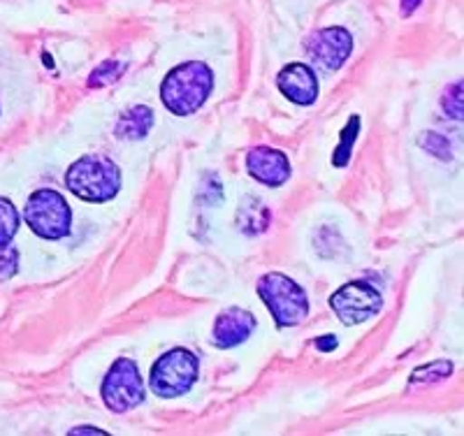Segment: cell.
<instances>
[{
    "label": "cell",
    "instance_id": "cell-1",
    "mask_svg": "<svg viewBox=\"0 0 464 436\" xmlns=\"http://www.w3.org/2000/svg\"><path fill=\"white\" fill-rule=\"evenodd\" d=\"M214 91V73L207 63L188 61L169 70L160 84V101L177 116L196 114Z\"/></svg>",
    "mask_w": 464,
    "mask_h": 436
},
{
    "label": "cell",
    "instance_id": "cell-2",
    "mask_svg": "<svg viewBox=\"0 0 464 436\" xmlns=\"http://www.w3.org/2000/svg\"><path fill=\"white\" fill-rule=\"evenodd\" d=\"M65 186L84 202H110L121 190V170L107 156H84L65 172Z\"/></svg>",
    "mask_w": 464,
    "mask_h": 436
},
{
    "label": "cell",
    "instance_id": "cell-3",
    "mask_svg": "<svg viewBox=\"0 0 464 436\" xmlns=\"http://www.w3.org/2000/svg\"><path fill=\"white\" fill-rule=\"evenodd\" d=\"M258 295L275 318L276 327H295L309 315V297L297 281L281 272L263 274Z\"/></svg>",
    "mask_w": 464,
    "mask_h": 436
},
{
    "label": "cell",
    "instance_id": "cell-4",
    "mask_svg": "<svg viewBox=\"0 0 464 436\" xmlns=\"http://www.w3.org/2000/svg\"><path fill=\"white\" fill-rule=\"evenodd\" d=\"M24 218L37 237L49 242L68 237L72 228V211H70L68 200L52 189H40L28 198L24 207Z\"/></svg>",
    "mask_w": 464,
    "mask_h": 436
},
{
    "label": "cell",
    "instance_id": "cell-5",
    "mask_svg": "<svg viewBox=\"0 0 464 436\" xmlns=\"http://www.w3.org/2000/svg\"><path fill=\"white\" fill-rule=\"evenodd\" d=\"M200 376V360L186 348H172L151 367V390L163 400L181 397L196 385Z\"/></svg>",
    "mask_w": 464,
    "mask_h": 436
},
{
    "label": "cell",
    "instance_id": "cell-6",
    "mask_svg": "<svg viewBox=\"0 0 464 436\" xmlns=\"http://www.w3.org/2000/svg\"><path fill=\"white\" fill-rule=\"evenodd\" d=\"M102 402L111 413H128L144 402V383L138 364L121 358L111 364L102 381Z\"/></svg>",
    "mask_w": 464,
    "mask_h": 436
},
{
    "label": "cell",
    "instance_id": "cell-7",
    "mask_svg": "<svg viewBox=\"0 0 464 436\" xmlns=\"http://www.w3.org/2000/svg\"><path fill=\"white\" fill-rule=\"evenodd\" d=\"M330 306L343 325H360L383 309V297L367 281H351L330 297Z\"/></svg>",
    "mask_w": 464,
    "mask_h": 436
},
{
    "label": "cell",
    "instance_id": "cell-8",
    "mask_svg": "<svg viewBox=\"0 0 464 436\" xmlns=\"http://www.w3.org/2000/svg\"><path fill=\"white\" fill-rule=\"evenodd\" d=\"M304 47L318 68L334 73L346 63L351 52H353V37L342 26L321 28V31H314L306 37Z\"/></svg>",
    "mask_w": 464,
    "mask_h": 436
},
{
    "label": "cell",
    "instance_id": "cell-9",
    "mask_svg": "<svg viewBox=\"0 0 464 436\" xmlns=\"http://www.w3.org/2000/svg\"><path fill=\"white\" fill-rule=\"evenodd\" d=\"M246 172L258 184L276 189L290 179V160L284 151L272 147H254L246 153Z\"/></svg>",
    "mask_w": 464,
    "mask_h": 436
},
{
    "label": "cell",
    "instance_id": "cell-10",
    "mask_svg": "<svg viewBox=\"0 0 464 436\" xmlns=\"http://www.w3.org/2000/svg\"><path fill=\"white\" fill-rule=\"evenodd\" d=\"M276 86L288 98L300 107H309L318 101V79L316 73L306 63H290L276 74Z\"/></svg>",
    "mask_w": 464,
    "mask_h": 436
},
{
    "label": "cell",
    "instance_id": "cell-11",
    "mask_svg": "<svg viewBox=\"0 0 464 436\" xmlns=\"http://www.w3.org/2000/svg\"><path fill=\"white\" fill-rule=\"evenodd\" d=\"M256 330V315L246 309H239V306H230V309L221 311L218 318L214 321V344L218 348H232L239 346L254 334Z\"/></svg>",
    "mask_w": 464,
    "mask_h": 436
},
{
    "label": "cell",
    "instance_id": "cell-12",
    "mask_svg": "<svg viewBox=\"0 0 464 436\" xmlns=\"http://www.w3.org/2000/svg\"><path fill=\"white\" fill-rule=\"evenodd\" d=\"M153 126V111L147 105H132L119 116L114 135L121 140H142Z\"/></svg>",
    "mask_w": 464,
    "mask_h": 436
},
{
    "label": "cell",
    "instance_id": "cell-13",
    "mask_svg": "<svg viewBox=\"0 0 464 436\" xmlns=\"http://www.w3.org/2000/svg\"><path fill=\"white\" fill-rule=\"evenodd\" d=\"M19 230V211L7 198H0V247H10Z\"/></svg>",
    "mask_w": 464,
    "mask_h": 436
},
{
    "label": "cell",
    "instance_id": "cell-14",
    "mask_svg": "<svg viewBox=\"0 0 464 436\" xmlns=\"http://www.w3.org/2000/svg\"><path fill=\"white\" fill-rule=\"evenodd\" d=\"M450 373H453V363H449V360H441V363H430L411 373V385H418V383L432 385V383H437V381L449 379Z\"/></svg>",
    "mask_w": 464,
    "mask_h": 436
},
{
    "label": "cell",
    "instance_id": "cell-15",
    "mask_svg": "<svg viewBox=\"0 0 464 436\" xmlns=\"http://www.w3.org/2000/svg\"><path fill=\"white\" fill-rule=\"evenodd\" d=\"M358 128H360V119L358 116H351V121H348V126L343 128L342 142H339L337 151H334V158H333L337 168H342V165L348 163V158H351V149H353L355 137H358Z\"/></svg>",
    "mask_w": 464,
    "mask_h": 436
},
{
    "label": "cell",
    "instance_id": "cell-16",
    "mask_svg": "<svg viewBox=\"0 0 464 436\" xmlns=\"http://www.w3.org/2000/svg\"><path fill=\"white\" fill-rule=\"evenodd\" d=\"M121 74H123V65L119 63V61H107V63L98 65V68L93 70V74L89 77V86L91 89H101V86H107L111 84V82H116Z\"/></svg>",
    "mask_w": 464,
    "mask_h": 436
},
{
    "label": "cell",
    "instance_id": "cell-17",
    "mask_svg": "<svg viewBox=\"0 0 464 436\" xmlns=\"http://www.w3.org/2000/svg\"><path fill=\"white\" fill-rule=\"evenodd\" d=\"M441 102H443V111H446L450 119L462 121V82L450 84L449 89H446V93H443Z\"/></svg>",
    "mask_w": 464,
    "mask_h": 436
},
{
    "label": "cell",
    "instance_id": "cell-18",
    "mask_svg": "<svg viewBox=\"0 0 464 436\" xmlns=\"http://www.w3.org/2000/svg\"><path fill=\"white\" fill-rule=\"evenodd\" d=\"M16 263H19V256H16L14 248L0 247V281L10 279L16 272Z\"/></svg>",
    "mask_w": 464,
    "mask_h": 436
},
{
    "label": "cell",
    "instance_id": "cell-19",
    "mask_svg": "<svg viewBox=\"0 0 464 436\" xmlns=\"http://www.w3.org/2000/svg\"><path fill=\"white\" fill-rule=\"evenodd\" d=\"M422 5V0H400V7H401V15L404 16H411L418 7Z\"/></svg>",
    "mask_w": 464,
    "mask_h": 436
},
{
    "label": "cell",
    "instance_id": "cell-20",
    "mask_svg": "<svg viewBox=\"0 0 464 436\" xmlns=\"http://www.w3.org/2000/svg\"><path fill=\"white\" fill-rule=\"evenodd\" d=\"M316 346L321 348V351H333V348L337 346V339H334V336H327V339H316Z\"/></svg>",
    "mask_w": 464,
    "mask_h": 436
},
{
    "label": "cell",
    "instance_id": "cell-21",
    "mask_svg": "<svg viewBox=\"0 0 464 436\" xmlns=\"http://www.w3.org/2000/svg\"><path fill=\"white\" fill-rule=\"evenodd\" d=\"M72 434H105V431L95 430V427H77V430H72Z\"/></svg>",
    "mask_w": 464,
    "mask_h": 436
}]
</instances>
